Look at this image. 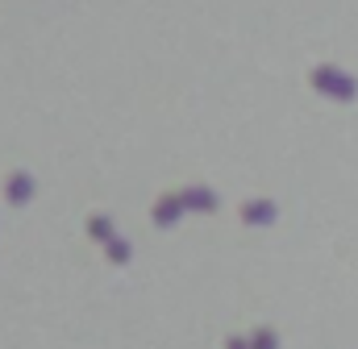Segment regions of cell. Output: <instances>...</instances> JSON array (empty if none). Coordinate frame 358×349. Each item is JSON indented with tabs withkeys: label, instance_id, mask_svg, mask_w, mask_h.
Returning a JSON list of instances; mask_svg holds the SVG:
<instances>
[{
	"label": "cell",
	"instance_id": "obj_1",
	"mask_svg": "<svg viewBox=\"0 0 358 349\" xmlns=\"http://www.w3.org/2000/svg\"><path fill=\"white\" fill-rule=\"evenodd\" d=\"M313 84L325 87V91L338 96V100H350V96H355V80H350V75H338V71H329V67H321V71L313 75Z\"/></svg>",
	"mask_w": 358,
	"mask_h": 349
},
{
	"label": "cell",
	"instance_id": "obj_2",
	"mask_svg": "<svg viewBox=\"0 0 358 349\" xmlns=\"http://www.w3.org/2000/svg\"><path fill=\"white\" fill-rule=\"evenodd\" d=\"M179 208H183V195H167V200L155 208V221H159V225H171L179 216Z\"/></svg>",
	"mask_w": 358,
	"mask_h": 349
},
{
	"label": "cell",
	"instance_id": "obj_3",
	"mask_svg": "<svg viewBox=\"0 0 358 349\" xmlns=\"http://www.w3.org/2000/svg\"><path fill=\"white\" fill-rule=\"evenodd\" d=\"M271 216H275L271 204H242V221H250V225H267Z\"/></svg>",
	"mask_w": 358,
	"mask_h": 349
},
{
	"label": "cell",
	"instance_id": "obj_4",
	"mask_svg": "<svg viewBox=\"0 0 358 349\" xmlns=\"http://www.w3.org/2000/svg\"><path fill=\"white\" fill-rule=\"evenodd\" d=\"M29 191H34L29 174H13V179H8V187H4V195H8V200H29Z\"/></svg>",
	"mask_w": 358,
	"mask_h": 349
},
{
	"label": "cell",
	"instance_id": "obj_5",
	"mask_svg": "<svg viewBox=\"0 0 358 349\" xmlns=\"http://www.w3.org/2000/svg\"><path fill=\"white\" fill-rule=\"evenodd\" d=\"M183 204H192V208H217V200H213L208 191H200V187H192V191H183Z\"/></svg>",
	"mask_w": 358,
	"mask_h": 349
},
{
	"label": "cell",
	"instance_id": "obj_6",
	"mask_svg": "<svg viewBox=\"0 0 358 349\" xmlns=\"http://www.w3.org/2000/svg\"><path fill=\"white\" fill-rule=\"evenodd\" d=\"M92 237H100V242H113V229H108V221H104V216H96V221H92Z\"/></svg>",
	"mask_w": 358,
	"mask_h": 349
},
{
	"label": "cell",
	"instance_id": "obj_7",
	"mask_svg": "<svg viewBox=\"0 0 358 349\" xmlns=\"http://www.w3.org/2000/svg\"><path fill=\"white\" fill-rule=\"evenodd\" d=\"M108 258H113V262H125V258H129V246L113 237V242H108Z\"/></svg>",
	"mask_w": 358,
	"mask_h": 349
},
{
	"label": "cell",
	"instance_id": "obj_8",
	"mask_svg": "<svg viewBox=\"0 0 358 349\" xmlns=\"http://www.w3.org/2000/svg\"><path fill=\"white\" fill-rule=\"evenodd\" d=\"M229 349H250V346H246V341H238V337H234V341H229Z\"/></svg>",
	"mask_w": 358,
	"mask_h": 349
}]
</instances>
